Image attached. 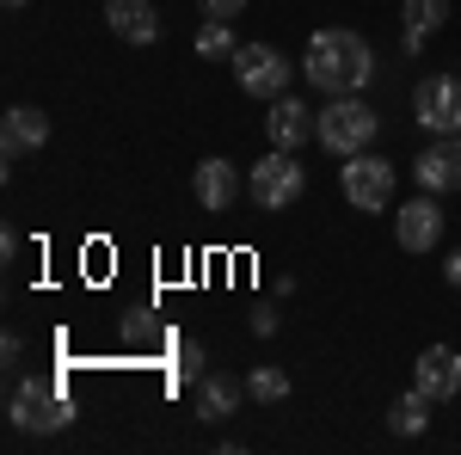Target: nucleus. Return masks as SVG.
Segmentation results:
<instances>
[{"mask_svg": "<svg viewBox=\"0 0 461 455\" xmlns=\"http://www.w3.org/2000/svg\"><path fill=\"white\" fill-rule=\"evenodd\" d=\"M443 228H449V215L437 204V191L400 204V215H393V241L406 246V252H437V246H443Z\"/></svg>", "mask_w": 461, "mask_h": 455, "instance_id": "obj_8", "label": "nucleus"}, {"mask_svg": "<svg viewBox=\"0 0 461 455\" xmlns=\"http://www.w3.org/2000/svg\"><path fill=\"white\" fill-rule=\"evenodd\" d=\"M6 413H13V431H37V437H50V431H68V424H74V400L56 382H13Z\"/></svg>", "mask_w": 461, "mask_h": 455, "instance_id": "obj_3", "label": "nucleus"}, {"mask_svg": "<svg viewBox=\"0 0 461 455\" xmlns=\"http://www.w3.org/2000/svg\"><path fill=\"white\" fill-rule=\"evenodd\" d=\"M247 191H252V204H258L265 215H277V210H289V204H302L308 167H302L295 154H284V148H271V154L247 173Z\"/></svg>", "mask_w": 461, "mask_h": 455, "instance_id": "obj_4", "label": "nucleus"}, {"mask_svg": "<svg viewBox=\"0 0 461 455\" xmlns=\"http://www.w3.org/2000/svg\"><path fill=\"white\" fill-rule=\"evenodd\" d=\"M302 74L314 80L320 93H363L375 80V50L369 37H357L351 25H326V32L308 37V56H302Z\"/></svg>", "mask_w": 461, "mask_h": 455, "instance_id": "obj_1", "label": "nucleus"}, {"mask_svg": "<svg viewBox=\"0 0 461 455\" xmlns=\"http://www.w3.org/2000/svg\"><path fill=\"white\" fill-rule=\"evenodd\" d=\"M247 400V382H234V376H203L197 382V400H191V413L203 424H221V419H234V406Z\"/></svg>", "mask_w": 461, "mask_h": 455, "instance_id": "obj_15", "label": "nucleus"}, {"mask_svg": "<svg viewBox=\"0 0 461 455\" xmlns=\"http://www.w3.org/2000/svg\"><path fill=\"white\" fill-rule=\"evenodd\" d=\"M400 6H406V32H400V43H406V56H419L425 37L449 25V0H400Z\"/></svg>", "mask_w": 461, "mask_h": 455, "instance_id": "obj_16", "label": "nucleus"}, {"mask_svg": "<svg viewBox=\"0 0 461 455\" xmlns=\"http://www.w3.org/2000/svg\"><path fill=\"white\" fill-rule=\"evenodd\" d=\"M247 400H258V406H284L289 400V376L277 369V363H258L247 376Z\"/></svg>", "mask_w": 461, "mask_h": 455, "instance_id": "obj_18", "label": "nucleus"}, {"mask_svg": "<svg viewBox=\"0 0 461 455\" xmlns=\"http://www.w3.org/2000/svg\"><path fill=\"white\" fill-rule=\"evenodd\" d=\"M265 136H271V148H284V154H295L302 141L320 136V111H308L295 93H284V99H271V117H265Z\"/></svg>", "mask_w": 461, "mask_h": 455, "instance_id": "obj_9", "label": "nucleus"}, {"mask_svg": "<svg viewBox=\"0 0 461 455\" xmlns=\"http://www.w3.org/2000/svg\"><path fill=\"white\" fill-rule=\"evenodd\" d=\"M443 283H449V289H461V246L443 259Z\"/></svg>", "mask_w": 461, "mask_h": 455, "instance_id": "obj_24", "label": "nucleus"}, {"mask_svg": "<svg viewBox=\"0 0 461 455\" xmlns=\"http://www.w3.org/2000/svg\"><path fill=\"white\" fill-rule=\"evenodd\" d=\"M339 191H345L351 210H369V215L388 210V204H393V167L382 160V154L363 148V154H351V160L339 167Z\"/></svg>", "mask_w": 461, "mask_h": 455, "instance_id": "obj_6", "label": "nucleus"}, {"mask_svg": "<svg viewBox=\"0 0 461 455\" xmlns=\"http://www.w3.org/2000/svg\"><path fill=\"white\" fill-rule=\"evenodd\" d=\"M234 86L247 93V99H284L289 93V62H284V50H271V43H240L234 56Z\"/></svg>", "mask_w": 461, "mask_h": 455, "instance_id": "obj_5", "label": "nucleus"}, {"mask_svg": "<svg viewBox=\"0 0 461 455\" xmlns=\"http://www.w3.org/2000/svg\"><path fill=\"white\" fill-rule=\"evenodd\" d=\"M252 332L271 339V332H277V308H252Z\"/></svg>", "mask_w": 461, "mask_h": 455, "instance_id": "obj_22", "label": "nucleus"}, {"mask_svg": "<svg viewBox=\"0 0 461 455\" xmlns=\"http://www.w3.org/2000/svg\"><path fill=\"white\" fill-rule=\"evenodd\" d=\"M412 387L430 394L437 406H443V400H456V394H461V350L456 345H425L419 369H412Z\"/></svg>", "mask_w": 461, "mask_h": 455, "instance_id": "obj_11", "label": "nucleus"}, {"mask_svg": "<svg viewBox=\"0 0 461 455\" xmlns=\"http://www.w3.org/2000/svg\"><path fill=\"white\" fill-rule=\"evenodd\" d=\"M430 406H437L430 394H419V387H406V394H400V400L388 406V431H393V437H419V431L430 424Z\"/></svg>", "mask_w": 461, "mask_h": 455, "instance_id": "obj_17", "label": "nucleus"}, {"mask_svg": "<svg viewBox=\"0 0 461 455\" xmlns=\"http://www.w3.org/2000/svg\"><path fill=\"white\" fill-rule=\"evenodd\" d=\"M234 50H240V43H234V25H228V19H203V32H197V56H234Z\"/></svg>", "mask_w": 461, "mask_h": 455, "instance_id": "obj_19", "label": "nucleus"}, {"mask_svg": "<svg viewBox=\"0 0 461 455\" xmlns=\"http://www.w3.org/2000/svg\"><path fill=\"white\" fill-rule=\"evenodd\" d=\"M203 376H210V369H203V345H197V339H185V345H178V363H173V382H203Z\"/></svg>", "mask_w": 461, "mask_h": 455, "instance_id": "obj_20", "label": "nucleus"}, {"mask_svg": "<svg viewBox=\"0 0 461 455\" xmlns=\"http://www.w3.org/2000/svg\"><path fill=\"white\" fill-rule=\"evenodd\" d=\"M105 25H111V37L148 50V43L160 37V6H154V0H105Z\"/></svg>", "mask_w": 461, "mask_h": 455, "instance_id": "obj_13", "label": "nucleus"}, {"mask_svg": "<svg viewBox=\"0 0 461 455\" xmlns=\"http://www.w3.org/2000/svg\"><path fill=\"white\" fill-rule=\"evenodd\" d=\"M50 141V117L37 105H13L6 117H0V154L6 160H19V154H37Z\"/></svg>", "mask_w": 461, "mask_h": 455, "instance_id": "obj_14", "label": "nucleus"}, {"mask_svg": "<svg viewBox=\"0 0 461 455\" xmlns=\"http://www.w3.org/2000/svg\"><path fill=\"white\" fill-rule=\"evenodd\" d=\"M203 13H210V19H228V25H234V19L247 13V0H203Z\"/></svg>", "mask_w": 461, "mask_h": 455, "instance_id": "obj_21", "label": "nucleus"}, {"mask_svg": "<svg viewBox=\"0 0 461 455\" xmlns=\"http://www.w3.org/2000/svg\"><path fill=\"white\" fill-rule=\"evenodd\" d=\"M123 339H154V320H148V314H130V320H123Z\"/></svg>", "mask_w": 461, "mask_h": 455, "instance_id": "obj_23", "label": "nucleus"}, {"mask_svg": "<svg viewBox=\"0 0 461 455\" xmlns=\"http://www.w3.org/2000/svg\"><path fill=\"white\" fill-rule=\"evenodd\" d=\"M375 130H382V117H375V105H363L357 93H332L326 99V111H320V148L326 154H339V160H351V154H363L369 141H375Z\"/></svg>", "mask_w": 461, "mask_h": 455, "instance_id": "obj_2", "label": "nucleus"}, {"mask_svg": "<svg viewBox=\"0 0 461 455\" xmlns=\"http://www.w3.org/2000/svg\"><path fill=\"white\" fill-rule=\"evenodd\" d=\"M191 197H197L210 215H228V210H234V197H240V173H234V160H221V154L197 160V173H191Z\"/></svg>", "mask_w": 461, "mask_h": 455, "instance_id": "obj_12", "label": "nucleus"}, {"mask_svg": "<svg viewBox=\"0 0 461 455\" xmlns=\"http://www.w3.org/2000/svg\"><path fill=\"white\" fill-rule=\"evenodd\" d=\"M412 117L425 136H461V74H425L412 93Z\"/></svg>", "mask_w": 461, "mask_h": 455, "instance_id": "obj_7", "label": "nucleus"}, {"mask_svg": "<svg viewBox=\"0 0 461 455\" xmlns=\"http://www.w3.org/2000/svg\"><path fill=\"white\" fill-rule=\"evenodd\" d=\"M0 6H13V13H19V6H32V0H0Z\"/></svg>", "mask_w": 461, "mask_h": 455, "instance_id": "obj_25", "label": "nucleus"}, {"mask_svg": "<svg viewBox=\"0 0 461 455\" xmlns=\"http://www.w3.org/2000/svg\"><path fill=\"white\" fill-rule=\"evenodd\" d=\"M412 178L419 191H461V136H430V148L412 160Z\"/></svg>", "mask_w": 461, "mask_h": 455, "instance_id": "obj_10", "label": "nucleus"}]
</instances>
